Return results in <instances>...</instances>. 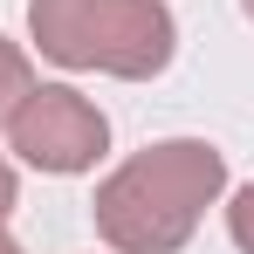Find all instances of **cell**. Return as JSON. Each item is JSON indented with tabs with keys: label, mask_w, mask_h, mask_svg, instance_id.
<instances>
[{
	"label": "cell",
	"mask_w": 254,
	"mask_h": 254,
	"mask_svg": "<svg viewBox=\"0 0 254 254\" xmlns=\"http://www.w3.org/2000/svg\"><path fill=\"white\" fill-rule=\"evenodd\" d=\"M0 254H21V248H14V241H7V234H0Z\"/></svg>",
	"instance_id": "obj_7"
},
{
	"label": "cell",
	"mask_w": 254,
	"mask_h": 254,
	"mask_svg": "<svg viewBox=\"0 0 254 254\" xmlns=\"http://www.w3.org/2000/svg\"><path fill=\"white\" fill-rule=\"evenodd\" d=\"M28 89H35V69H28V55H21V42H7V35H0V124H7V110H14Z\"/></svg>",
	"instance_id": "obj_4"
},
{
	"label": "cell",
	"mask_w": 254,
	"mask_h": 254,
	"mask_svg": "<svg viewBox=\"0 0 254 254\" xmlns=\"http://www.w3.org/2000/svg\"><path fill=\"white\" fill-rule=\"evenodd\" d=\"M28 42L55 69L151 83L179 55V21L165 0H28Z\"/></svg>",
	"instance_id": "obj_2"
},
{
	"label": "cell",
	"mask_w": 254,
	"mask_h": 254,
	"mask_svg": "<svg viewBox=\"0 0 254 254\" xmlns=\"http://www.w3.org/2000/svg\"><path fill=\"white\" fill-rule=\"evenodd\" d=\"M227 234H234L241 254H254V186H241V192L227 199Z\"/></svg>",
	"instance_id": "obj_5"
},
{
	"label": "cell",
	"mask_w": 254,
	"mask_h": 254,
	"mask_svg": "<svg viewBox=\"0 0 254 254\" xmlns=\"http://www.w3.org/2000/svg\"><path fill=\"white\" fill-rule=\"evenodd\" d=\"M14 199H21V186H14V165H7V158H0V220H7V213H14Z\"/></svg>",
	"instance_id": "obj_6"
},
{
	"label": "cell",
	"mask_w": 254,
	"mask_h": 254,
	"mask_svg": "<svg viewBox=\"0 0 254 254\" xmlns=\"http://www.w3.org/2000/svg\"><path fill=\"white\" fill-rule=\"evenodd\" d=\"M241 14H248V21H254V0H241Z\"/></svg>",
	"instance_id": "obj_8"
},
{
	"label": "cell",
	"mask_w": 254,
	"mask_h": 254,
	"mask_svg": "<svg viewBox=\"0 0 254 254\" xmlns=\"http://www.w3.org/2000/svg\"><path fill=\"white\" fill-rule=\"evenodd\" d=\"M7 144L48 179H76V172H96V158L110 151V124L83 89L35 83L7 110Z\"/></svg>",
	"instance_id": "obj_3"
},
{
	"label": "cell",
	"mask_w": 254,
	"mask_h": 254,
	"mask_svg": "<svg viewBox=\"0 0 254 254\" xmlns=\"http://www.w3.org/2000/svg\"><path fill=\"white\" fill-rule=\"evenodd\" d=\"M220 192H227V158L206 137H165L110 172L89 213L117 254H179Z\"/></svg>",
	"instance_id": "obj_1"
}]
</instances>
